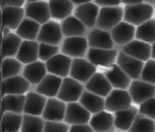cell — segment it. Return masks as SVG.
I'll list each match as a JSON object with an SVG mask.
<instances>
[{
    "instance_id": "cell-1",
    "label": "cell",
    "mask_w": 155,
    "mask_h": 132,
    "mask_svg": "<svg viewBox=\"0 0 155 132\" xmlns=\"http://www.w3.org/2000/svg\"><path fill=\"white\" fill-rule=\"evenodd\" d=\"M125 13H124V21L127 23L140 26L144 22L152 19L153 12L155 11L154 6L147 2L137 3V5H130V6L124 7Z\"/></svg>"
},
{
    "instance_id": "cell-2",
    "label": "cell",
    "mask_w": 155,
    "mask_h": 132,
    "mask_svg": "<svg viewBox=\"0 0 155 132\" xmlns=\"http://www.w3.org/2000/svg\"><path fill=\"white\" fill-rule=\"evenodd\" d=\"M124 13L125 10L120 6L101 8L97 18L96 28L110 32L115 26L124 21Z\"/></svg>"
},
{
    "instance_id": "cell-3",
    "label": "cell",
    "mask_w": 155,
    "mask_h": 132,
    "mask_svg": "<svg viewBox=\"0 0 155 132\" xmlns=\"http://www.w3.org/2000/svg\"><path fill=\"white\" fill-rule=\"evenodd\" d=\"M90 47L87 38L83 36H74V37H66L61 43L60 52L68 57L85 58Z\"/></svg>"
},
{
    "instance_id": "cell-4",
    "label": "cell",
    "mask_w": 155,
    "mask_h": 132,
    "mask_svg": "<svg viewBox=\"0 0 155 132\" xmlns=\"http://www.w3.org/2000/svg\"><path fill=\"white\" fill-rule=\"evenodd\" d=\"M133 102L128 90L114 88L110 94L105 98V110L111 114L132 106Z\"/></svg>"
},
{
    "instance_id": "cell-5",
    "label": "cell",
    "mask_w": 155,
    "mask_h": 132,
    "mask_svg": "<svg viewBox=\"0 0 155 132\" xmlns=\"http://www.w3.org/2000/svg\"><path fill=\"white\" fill-rule=\"evenodd\" d=\"M84 90H85V85L83 83L74 80L71 77L64 78L62 80V84H61L60 91H59L57 97L67 104L79 102Z\"/></svg>"
},
{
    "instance_id": "cell-6",
    "label": "cell",
    "mask_w": 155,
    "mask_h": 132,
    "mask_svg": "<svg viewBox=\"0 0 155 132\" xmlns=\"http://www.w3.org/2000/svg\"><path fill=\"white\" fill-rule=\"evenodd\" d=\"M64 36L61 30L60 23L50 20L47 23L42 25L38 37H37V41L53 45V46H59L64 41Z\"/></svg>"
},
{
    "instance_id": "cell-7",
    "label": "cell",
    "mask_w": 155,
    "mask_h": 132,
    "mask_svg": "<svg viewBox=\"0 0 155 132\" xmlns=\"http://www.w3.org/2000/svg\"><path fill=\"white\" fill-rule=\"evenodd\" d=\"M97 72L96 66L90 62L86 58H74L72 59L70 77L74 80L85 84Z\"/></svg>"
},
{
    "instance_id": "cell-8",
    "label": "cell",
    "mask_w": 155,
    "mask_h": 132,
    "mask_svg": "<svg viewBox=\"0 0 155 132\" xmlns=\"http://www.w3.org/2000/svg\"><path fill=\"white\" fill-rule=\"evenodd\" d=\"M25 18L32 19L39 24H45L51 19L50 14L49 3L44 0L33 1V2H26L24 5Z\"/></svg>"
},
{
    "instance_id": "cell-9",
    "label": "cell",
    "mask_w": 155,
    "mask_h": 132,
    "mask_svg": "<svg viewBox=\"0 0 155 132\" xmlns=\"http://www.w3.org/2000/svg\"><path fill=\"white\" fill-rule=\"evenodd\" d=\"M132 98L133 104L140 105L147 102V99L155 97V85L142 80H132L128 88Z\"/></svg>"
},
{
    "instance_id": "cell-10",
    "label": "cell",
    "mask_w": 155,
    "mask_h": 132,
    "mask_svg": "<svg viewBox=\"0 0 155 132\" xmlns=\"http://www.w3.org/2000/svg\"><path fill=\"white\" fill-rule=\"evenodd\" d=\"M119 54L118 48L113 49H97V48H90L86 54V59L96 67L107 68L111 64L116 63L117 57Z\"/></svg>"
},
{
    "instance_id": "cell-11",
    "label": "cell",
    "mask_w": 155,
    "mask_h": 132,
    "mask_svg": "<svg viewBox=\"0 0 155 132\" xmlns=\"http://www.w3.org/2000/svg\"><path fill=\"white\" fill-rule=\"evenodd\" d=\"M116 63L132 80H140L141 79V74L145 62L138 60V59L131 57V56H129L128 54L119 49V54L117 57Z\"/></svg>"
},
{
    "instance_id": "cell-12",
    "label": "cell",
    "mask_w": 155,
    "mask_h": 132,
    "mask_svg": "<svg viewBox=\"0 0 155 132\" xmlns=\"http://www.w3.org/2000/svg\"><path fill=\"white\" fill-rule=\"evenodd\" d=\"M31 84L23 75H15L1 82V96L5 95H26L30 92Z\"/></svg>"
},
{
    "instance_id": "cell-13",
    "label": "cell",
    "mask_w": 155,
    "mask_h": 132,
    "mask_svg": "<svg viewBox=\"0 0 155 132\" xmlns=\"http://www.w3.org/2000/svg\"><path fill=\"white\" fill-rule=\"evenodd\" d=\"M91 118L92 114L89 110H86L79 102L67 104L66 116H64V121L69 126L90 124Z\"/></svg>"
},
{
    "instance_id": "cell-14",
    "label": "cell",
    "mask_w": 155,
    "mask_h": 132,
    "mask_svg": "<svg viewBox=\"0 0 155 132\" xmlns=\"http://www.w3.org/2000/svg\"><path fill=\"white\" fill-rule=\"evenodd\" d=\"M103 73L105 74V77L107 78V80L109 81L114 88L128 90L132 82V79L117 63H114L110 67L104 68Z\"/></svg>"
},
{
    "instance_id": "cell-15",
    "label": "cell",
    "mask_w": 155,
    "mask_h": 132,
    "mask_svg": "<svg viewBox=\"0 0 155 132\" xmlns=\"http://www.w3.org/2000/svg\"><path fill=\"white\" fill-rule=\"evenodd\" d=\"M90 48H97V49H113L115 43L113 41L111 34L109 31L102 30V28H91L86 36Z\"/></svg>"
},
{
    "instance_id": "cell-16",
    "label": "cell",
    "mask_w": 155,
    "mask_h": 132,
    "mask_svg": "<svg viewBox=\"0 0 155 132\" xmlns=\"http://www.w3.org/2000/svg\"><path fill=\"white\" fill-rule=\"evenodd\" d=\"M101 8L94 2L84 3L81 6H77L74 10V15L83 23L87 28H96L97 18L100 14Z\"/></svg>"
},
{
    "instance_id": "cell-17",
    "label": "cell",
    "mask_w": 155,
    "mask_h": 132,
    "mask_svg": "<svg viewBox=\"0 0 155 132\" xmlns=\"http://www.w3.org/2000/svg\"><path fill=\"white\" fill-rule=\"evenodd\" d=\"M71 64L72 58L68 57V56L64 55L61 52H59L58 55H56L55 57H53L46 62L48 73L58 75L62 79L70 77Z\"/></svg>"
},
{
    "instance_id": "cell-18",
    "label": "cell",
    "mask_w": 155,
    "mask_h": 132,
    "mask_svg": "<svg viewBox=\"0 0 155 132\" xmlns=\"http://www.w3.org/2000/svg\"><path fill=\"white\" fill-rule=\"evenodd\" d=\"M119 49L143 62H147L152 58V45L139 39H133L127 45L120 47Z\"/></svg>"
},
{
    "instance_id": "cell-19",
    "label": "cell",
    "mask_w": 155,
    "mask_h": 132,
    "mask_svg": "<svg viewBox=\"0 0 155 132\" xmlns=\"http://www.w3.org/2000/svg\"><path fill=\"white\" fill-rule=\"evenodd\" d=\"M136 32L137 28L134 25L122 21L110 31V34L115 45L120 48L132 41L133 39H136Z\"/></svg>"
},
{
    "instance_id": "cell-20",
    "label": "cell",
    "mask_w": 155,
    "mask_h": 132,
    "mask_svg": "<svg viewBox=\"0 0 155 132\" xmlns=\"http://www.w3.org/2000/svg\"><path fill=\"white\" fill-rule=\"evenodd\" d=\"M67 110V103L58 97H49L45 106L43 118L46 121H64Z\"/></svg>"
},
{
    "instance_id": "cell-21",
    "label": "cell",
    "mask_w": 155,
    "mask_h": 132,
    "mask_svg": "<svg viewBox=\"0 0 155 132\" xmlns=\"http://www.w3.org/2000/svg\"><path fill=\"white\" fill-rule=\"evenodd\" d=\"M84 85L87 91L96 94V95H100L102 97H105V98L114 90V87L103 72H96Z\"/></svg>"
},
{
    "instance_id": "cell-22",
    "label": "cell",
    "mask_w": 155,
    "mask_h": 132,
    "mask_svg": "<svg viewBox=\"0 0 155 132\" xmlns=\"http://www.w3.org/2000/svg\"><path fill=\"white\" fill-rule=\"evenodd\" d=\"M2 28L17 30L25 19L24 7H6L1 9Z\"/></svg>"
},
{
    "instance_id": "cell-23",
    "label": "cell",
    "mask_w": 155,
    "mask_h": 132,
    "mask_svg": "<svg viewBox=\"0 0 155 132\" xmlns=\"http://www.w3.org/2000/svg\"><path fill=\"white\" fill-rule=\"evenodd\" d=\"M90 126L95 132H115L117 130L115 126L114 114L107 110H103L101 113L92 115Z\"/></svg>"
},
{
    "instance_id": "cell-24",
    "label": "cell",
    "mask_w": 155,
    "mask_h": 132,
    "mask_svg": "<svg viewBox=\"0 0 155 132\" xmlns=\"http://www.w3.org/2000/svg\"><path fill=\"white\" fill-rule=\"evenodd\" d=\"M62 78L58 75L47 73V75L43 79V81L36 85L35 91L37 93L42 94L46 97H57L58 93L60 91L61 84H62Z\"/></svg>"
},
{
    "instance_id": "cell-25",
    "label": "cell",
    "mask_w": 155,
    "mask_h": 132,
    "mask_svg": "<svg viewBox=\"0 0 155 132\" xmlns=\"http://www.w3.org/2000/svg\"><path fill=\"white\" fill-rule=\"evenodd\" d=\"M60 25L64 38L66 37H74V36L86 37L90 32V28H86L75 15H70L67 19L62 20L60 22Z\"/></svg>"
},
{
    "instance_id": "cell-26",
    "label": "cell",
    "mask_w": 155,
    "mask_h": 132,
    "mask_svg": "<svg viewBox=\"0 0 155 132\" xmlns=\"http://www.w3.org/2000/svg\"><path fill=\"white\" fill-rule=\"evenodd\" d=\"M25 96H26V99H25L24 114L33 116H43L48 97L37 93L36 91H30Z\"/></svg>"
},
{
    "instance_id": "cell-27",
    "label": "cell",
    "mask_w": 155,
    "mask_h": 132,
    "mask_svg": "<svg viewBox=\"0 0 155 132\" xmlns=\"http://www.w3.org/2000/svg\"><path fill=\"white\" fill-rule=\"evenodd\" d=\"M47 67L46 62L37 60L30 64H25L23 69L22 75L32 84V85H38L42 82L46 75H47Z\"/></svg>"
},
{
    "instance_id": "cell-28",
    "label": "cell",
    "mask_w": 155,
    "mask_h": 132,
    "mask_svg": "<svg viewBox=\"0 0 155 132\" xmlns=\"http://www.w3.org/2000/svg\"><path fill=\"white\" fill-rule=\"evenodd\" d=\"M139 115V108L136 106H130L129 108L122 109L114 114L115 126L118 131L128 132L133 124Z\"/></svg>"
},
{
    "instance_id": "cell-29",
    "label": "cell",
    "mask_w": 155,
    "mask_h": 132,
    "mask_svg": "<svg viewBox=\"0 0 155 132\" xmlns=\"http://www.w3.org/2000/svg\"><path fill=\"white\" fill-rule=\"evenodd\" d=\"M39 43L37 41H23L20 47L18 55L15 56L20 62L23 64H30L32 62L39 60Z\"/></svg>"
},
{
    "instance_id": "cell-30",
    "label": "cell",
    "mask_w": 155,
    "mask_h": 132,
    "mask_svg": "<svg viewBox=\"0 0 155 132\" xmlns=\"http://www.w3.org/2000/svg\"><path fill=\"white\" fill-rule=\"evenodd\" d=\"M50 9L51 19L55 20H64L68 17L72 15L74 11V3L72 0H48Z\"/></svg>"
},
{
    "instance_id": "cell-31",
    "label": "cell",
    "mask_w": 155,
    "mask_h": 132,
    "mask_svg": "<svg viewBox=\"0 0 155 132\" xmlns=\"http://www.w3.org/2000/svg\"><path fill=\"white\" fill-rule=\"evenodd\" d=\"M79 103L86 110H89L92 115H95V114L105 110V97L92 93V92L87 91L86 88L79 99Z\"/></svg>"
},
{
    "instance_id": "cell-32",
    "label": "cell",
    "mask_w": 155,
    "mask_h": 132,
    "mask_svg": "<svg viewBox=\"0 0 155 132\" xmlns=\"http://www.w3.org/2000/svg\"><path fill=\"white\" fill-rule=\"evenodd\" d=\"M41 28H42V24H39L32 19L25 18L19 28L15 30V33L23 41H37Z\"/></svg>"
},
{
    "instance_id": "cell-33",
    "label": "cell",
    "mask_w": 155,
    "mask_h": 132,
    "mask_svg": "<svg viewBox=\"0 0 155 132\" xmlns=\"http://www.w3.org/2000/svg\"><path fill=\"white\" fill-rule=\"evenodd\" d=\"M25 95H5L1 99V116L7 111L24 114Z\"/></svg>"
},
{
    "instance_id": "cell-34",
    "label": "cell",
    "mask_w": 155,
    "mask_h": 132,
    "mask_svg": "<svg viewBox=\"0 0 155 132\" xmlns=\"http://www.w3.org/2000/svg\"><path fill=\"white\" fill-rule=\"evenodd\" d=\"M23 39L17 33H10L8 36H3L1 41V54L2 59L7 57H15L18 55Z\"/></svg>"
},
{
    "instance_id": "cell-35",
    "label": "cell",
    "mask_w": 155,
    "mask_h": 132,
    "mask_svg": "<svg viewBox=\"0 0 155 132\" xmlns=\"http://www.w3.org/2000/svg\"><path fill=\"white\" fill-rule=\"evenodd\" d=\"M23 124V114L7 111L1 116V131L20 132Z\"/></svg>"
},
{
    "instance_id": "cell-36",
    "label": "cell",
    "mask_w": 155,
    "mask_h": 132,
    "mask_svg": "<svg viewBox=\"0 0 155 132\" xmlns=\"http://www.w3.org/2000/svg\"><path fill=\"white\" fill-rule=\"evenodd\" d=\"M23 63L20 62L15 57H7L2 59L1 63V73H2V80H6L9 78L20 75L21 72H23L22 67Z\"/></svg>"
},
{
    "instance_id": "cell-37",
    "label": "cell",
    "mask_w": 155,
    "mask_h": 132,
    "mask_svg": "<svg viewBox=\"0 0 155 132\" xmlns=\"http://www.w3.org/2000/svg\"><path fill=\"white\" fill-rule=\"evenodd\" d=\"M45 120L42 116L23 114V124L20 132H44Z\"/></svg>"
},
{
    "instance_id": "cell-38",
    "label": "cell",
    "mask_w": 155,
    "mask_h": 132,
    "mask_svg": "<svg viewBox=\"0 0 155 132\" xmlns=\"http://www.w3.org/2000/svg\"><path fill=\"white\" fill-rule=\"evenodd\" d=\"M136 39L153 45L155 43V19H150L137 28Z\"/></svg>"
},
{
    "instance_id": "cell-39",
    "label": "cell",
    "mask_w": 155,
    "mask_h": 132,
    "mask_svg": "<svg viewBox=\"0 0 155 132\" xmlns=\"http://www.w3.org/2000/svg\"><path fill=\"white\" fill-rule=\"evenodd\" d=\"M128 132H155V120L139 114Z\"/></svg>"
},
{
    "instance_id": "cell-40",
    "label": "cell",
    "mask_w": 155,
    "mask_h": 132,
    "mask_svg": "<svg viewBox=\"0 0 155 132\" xmlns=\"http://www.w3.org/2000/svg\"><path fill=\"white\" fill-rule=\"evenodd\" d=\"M60 51V47L59 46H53V45H48L45 43H39V52H38V59L41 61L47 62L49 59L58 55Z\"/></svg>"
},
{
    "instance_id": "cell-41",
    "label": "cell",
    "mask_w": 155,
    "mask_h": 132,
    "mask_svg": "<svg viewBox=\"0 0 155 132\" xmlns=\"http://www.w3.org/2000/svg\"><path fill=\"white\" fill-rule=\"evenodd\" d=\"M140 80L144 82L151 83L155 85V60L154 59H150L144 63V68L142 71L141 79Z\"/></svg>"
},
{
    "instance_id": "cell-42",
    "label": "cell",
    "mask_w": 155,
    "mask_h": 132,
    "mask_svg": "<svg viewBox=\"0 0 155 132\" xmlns=\"http://www.w3.org/2000/svg\"><path fill=\"white\" fill-rule=\"evenodd\" d=\"M139 114L155 120V97L147 99V102L140 105L139 106Z\"/></svg>"
},
{
    "instance_id": "cell-43",
    "label": "cell",
    "mask_w": 155,
    "mask_h": 132,
    "mask_svg": "<svg viewBox=\"0 0 155 132\" xmlns=\"http://www.w3.org/2000/svg\"><path fill=\"white\" fill-rule=\"evenodd\" d=\"M70 126L64 121H46L44 132H69Z\"/></svg>"
},
{
    "instance_id": "cell-44",
    "label": "cell",
    "mask_w": 155,
    "mask_h": 132,
    "mask_svg": "<svg viewBox=\"0 0 155 132\" xmlns=\"http://www.w3.org/2000/svg\"><path fill=\"white\" fill-rule=\"evenodd\" d=\"M94 3H96L100 8H106V7H117L120 6L121 0H94Z\"/></svg>"
},
{
    "instance_id": "cell-45",
    "label": "cell",
    "mask_w": 155,
    "mask_h": 132,
    "mask_svg": "<svg viewBox=\"0 0 155 132\" xmlns=\"http://www.w3.org/2000/svg\"><path fill=\"white\" fill-rule=\"evenodd\" d=\"M69 132H95L93 130L90 124H74V126H70Z\"/></svg>"
},
{
    "instance_id": "cell-46",
    "label": "cell",
    "mask_w": 155,
    "mask_h": 132,
    "mask_svg": "<svg viewBox=\"0 0 155 132\" xmlns=\"http://www.w3.org/2000/svg\"><path fill=\"white\" fill-rule=\"evenodd\" d=\"M26 0H1V9L6 7H23Z\"/></svg>"
},
{
    "instance_id": "cell-47",
    "label": "cell",
    "mask_w": 155,
    "mask_h": 132,
    "mask_svg": "<svg viewBox=\"0 0 155 132\" xmlns=\"http://www.w3.org/2000/svg\"><path fill=\"white\" fill-rule=\"evenodd\" d=\"M121 2L125 6H130V5H137V3L144 2V0H121Z\"/></svg>"
},
{
    "instance_id": "cell-48",
    "label": "cell",
    "mask_w": 155,
    "mask_h": 132,
    "mask_svg": "<svg viewBox=\"0 0 155 132\" xmlns=\"http://www.w3.org/2000/svg\"><path fill=\"white\" fill-rule=\"evenodd\" d=\"M94 0H72V2L77 5V6H81V5H84V3H89V2H93Z\"/></svg>"
},
{
    "instance_id": "cell-49",
    "label": "cell",
    "mask_w": 155,
    "mask_h": 132,
    "mask_svg": "<svg viewBox=\"0 0 155 132\" xmlns=\"http://www.w3.org/2000/svg\"><path fill=\"white\" fill-rule=\"evenodd\" d=\"M10 31H11V30H10L9 28H2V37H3V36H8L9 34L11 33Z\"/></svg>"
},
{
    "instance_id": "cell-50",
    "label": "cell",
    "mask_w": 155,
    "mask_h": 132,
    "mask_svg": "<svg viewBox=\"0 0 155 132\" xmlns=\"http://www.w3.org/2000/svg\"><path fill=\"white\" fill-rule=\"evenodd\" d=\"M152 59L155 60V43L152 45Z\"/></svg>"
},
{
    "instance_id": "cell-51",
    "label": "cell",
    "mask_w": 155,
    "mask_h": 132,
    "mask_svg": "<svg viewBox=\"0 0 155 132\" xmlns=\"http://www.w3.org/2000/svg\"><path fill=\"white\" fill-rule=\"evenodd\" d=\"M144 2L150 3V5H152V6H154V5H155V0H144Z\"/></svg>"
},
{
    "instance_id": "cell-52",
    "label": "cell",
    "mask_w": 155,
    "mask_h": 132,
    "mask_svg": "<svg viewBox=\"0 0 155 132\" xmlns=\"http://www.w3.org/2000/svg\"><path fill=\"white\" fill-rule=\"evenodd\" d=\"M33 1H38V0H26V2H33Z\"/></svg>"
},
{
    "instance_id": "cell-53",
    "label": "cell",
    "mask_w": 155,
    "mask_h": 132,
    "mask_svg": "<svg viewBox=\"0 0 155 132\" xmlns=\"http://www.w3.org/2000/svg\"><path fill=\"white\" fill-rule=\"evenodd\" d=\"M154 9H155V5H154Z\"/></svg>"
},
{
    "instance_id": "cell-54",
    "label": "cell",
    "mask_w": 155,
    "mask_h": 132,
    "mask_svg": "<svg viewBox=\"0 0 155 132\" xmlns=\"http://www.w3.org/2000/svg\"><path fill=\"white\" fill-rule=\"evenodd\" d=\"M119 132H122V131H119Z\"/></svg>"
}]
</instances>
